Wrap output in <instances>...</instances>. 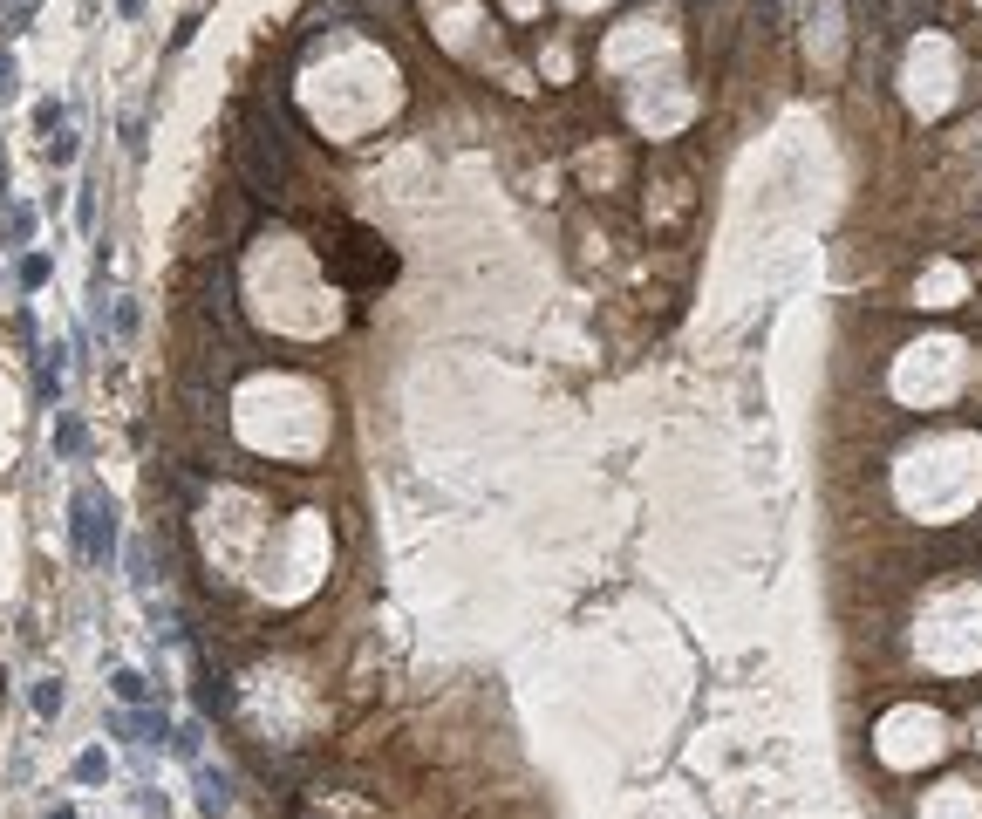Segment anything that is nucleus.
I'll use <instances>...</instances> for the list:
<instances>
[{
    "instance_id": "1a4fd4ad",
    "label": "nucleus",
    "mask_w": 982,
    "mask_h": 819,
    "mask_svg": "<svg viewBox=\"0 0 982 819\" xmlns=\"http://www.w3.org/2000/svg\"><path fill=\"white\" fill-rule=\"evenodd\" d=\"M0 233H7V246H28V239H35V212H28V205H7V226H0Z\"/></svg>"
},
{
    "instance_id": "f3484780",
    "label": "nucleus",
    "mask_w": 982,
    "mask_h": 819,
    "mask_svg": "<svg viewBox=\"0 0 982 819\" xmlns=\"http://www.w3.org/2000/svg\"><path fill=\"white\" fill-rule=\"evenodd\" d=\"M48 819H76V806H62V813H48Z\"/></svg>"
},
{
    "instance_id": "f257e3e1",
    "label": "nucleus",
    "mask_w": 982,
    "mask_h": 819,
    "mask_svg": "<svg viewBox=\"0 0 982 819\" xmlns=\"http://www.w3.org/2000/svg\"><path fill=\"white\" fill-rule=\"evenodd\" d=\"M232 178H239V192L246 198H280L287 192V178H294V144L280 137V123L266 117V110H246V117L232 123Z\"/></svg>"
},
{
    "instance_id": "423d86ee",
    "label": "nucleus",
    "mask_w": 982,
    "mask_h": 819,
    "mask_svg": "<svg viewBox=\"0 0 982 819\" xmlns=\"http://www.w3.org/2000/svg\"><path fill=\"white\" fill-rule=\"evenodd\" d=\"M35 130H41V137L69 130V103H62V96H41V103H35Z\"/></svg>"
},
{
    "instance_id": "7ed1b4c3",
    "label": "nucleus",
    "mask_w": 982,
    "mask_h": 819,
    "mask_svg": "<svg viewBox=\"0 0 982 819\" xmlns=\"http://www.w3.org/2000/svg\"><path fill=\"white\" fill-rule=\"evenodd\" d=\"M69 349H41V362H35V396L41 403H62V383H69V362H62Z\"/></svg>"
},
{
    "instance_id": "20e7f679",
    "label": "nucleus",
    "mask_w": 982,
    "mask_h": 819,
    "mask_svg": "<svg viewBox=\"0 0 982 819\" xmlns=\"http://www.w3.org/2000/svg\"><path fill=\"white\" fill-rule=\"evenodd\" d=\"M198 799H205V813H226V806H232V779H226V772H212V765H198Z\"/></svg>"
},
{
    "instance_id": "f8f14e48",
    "label": "nucleus",
    "mask_w": 982,
    "mask_h": 819,
    "mask_svg": "<svg viewBox=\"0 0 982 819\" xmlns=\"http://www.w3.org/2000/svg\"><path fill=\"white\" fill-rule=\"evenodd\" d=\"M198 738H205L198 724H178V731H171V751H178L185 765H198Z\"/></svg>"
},
{
    "instance_id": "4468645a",
    "label": "nucleus",
    "mask_w": 982,
    "mask_h": 819,
    "mask_svg": "<svg viewBox=\"0 0 982 819\" xmlns=\"http://www.w3.org/2000/svg\"><path fill=\"white\" fill-rule=\"evenodd\" d=\"M69 157H76V137H69V130H55V137H48V164H69Z\"/></svg>"
},
{
    "instance_id": "ddd939ff",
    "label": "nucleus",
    "mask_w": 982,
    "mask_h": 819,
    "mask_svg": "<svg viewBox=\"0 0 982 819\" xmlns=\"http://www.w3.org/2000/svg\"><path fill=\"white\" fill-rule=\"evenodd\" d=\"M14 96H21V62L0 48V103H14Z\"/></svg>"
},
{
    "instance_id": "dca6fc26",
    "label": "nucleus",
    "mask_w": 982,
    "mask_h": 819,
    "mask_svg": "<svg viewBox=\"0 0 982 819\" xmlns=\"http://www.w3.org/2000/svg\"><path fill=\"white\" fill-rule=\"evenodd\" d=\"M116 14H123V21H137V14H144V0H116Z\"/></svg>"
},
{
    "instance_id": "0eeeda50",
    "label": "nucleus",
    "mask_w": 982,
    "mask_h": 819,
    "mask_svg": "<svg viewBox=\"0 0 982 819\" xmlns=\"http://www.w3.org/2000/svg\"><path fill=\"white\" fill-rule=\"evenodd\" d=\"M55 458H82V417H55Z\"/></svg>"
},
{
    "instance_id": "9b49d317",
    "label": "nucleus",
    "mask_w": 982,
    "mask_h": 819,
    "mask_svg": "<svg viewBox=\"0 0 982 819\" xmlns=\"http://www.w3.org/2000/svg\"><path fill=\"white\" fill-rule=\"evenodd\" d=\"M76 779L82 785H103V779H110V758H103V751H82V758H76Z\"/></svg>"
},
{
    "instance_id": "2eb2a0df",
    "label": "nucleus",
    "mask_w": 982,
    "mask_h": 819,
    "mask_svg": "<svg viewBox=\"0 0 982 819\" xmlns=\"http://www.w3.org/2000/svg\"><path fill=\"white\" fill-rule=\"evenodd\" d=\"M103 328H116V335H137V308H130V301H116V314L103 321Z\"/></svg>"
},
{
    "instance_id": "9d476101",
    "label": "nucleus",
    "mask_w": 982,
    "mask_h": 819,
    "mask_svg": "<svg viewBox=\"0 0 982 819\" xmlns=\"http://www.w3.org/2000/svg\"><path fill=\"white\" fill-rule=\"evenodd\" d=\"M48 273H55V267H48V253H21V267H14V280H21V287L35 294V287L48 280Z\"/></svg>"
},
{
    "instance_id": "6e6552de",
    "label": "nucleus",
    "mask_w": 982,
    "mask_h": 819,
    "mask_svg": "<svg viewBox=\"0 0 982 819\" xmlns=\"http://www.w3.org/2000/svg\"><path fill=\"white\" fill-rule=\"evenodd\" d=\"M62 703H69L62 676H41V683H35V717H62Z\"/></svg>"
},
{
    "instance_id": "f03ea898",
    "label": "nucleus",
    "mask_w": 982,
    "mask_h": 819,
    "mask_svg": "<svg viewBox=\"0 0 982 819\" xmlns=\"http://www.w3.org/2000/svg\"><path fill=\"white\" fill-rule=\"evenodd\" d=\"M116 540H123V526H116V499L103 485H76V499H69V546H76L89 567H110L116 560Z\"/></svg>"
},
{
    "instance_id": "39448f33",
    "label": "nucleus",
    "mask_w": 982,
    "mask_h": 819,
    "mask_svg": "<svg viewBox=\"0 0 982 819\" xmlns=\"http://www.w3.org/2000/svg\"><path fill=\"white\" fill-rule=\"evenodd\" d=\"M110 683H116V703H130V710L151 703V676H144V669H116Z\"/></svg>"
}]
</instances>
